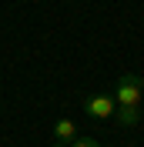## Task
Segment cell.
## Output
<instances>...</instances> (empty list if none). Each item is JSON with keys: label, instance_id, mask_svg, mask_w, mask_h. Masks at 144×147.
<instances>
[{"label": "cell", "instance_id": "5b68a950", "mask_svg": "<svg viewBox=\"0 0 144 147\" xmlns=\"http://www.w3.org/2000/svg\"><path fill=\"white\" fill-rule=\"evenodd\" d=\"M50 147H101L97 137H74L71 144H50Z\"/></svg>", "mask_w": 144, "mask_h": 147}, {"label": "cell", "instance_id": "7a4b0ae2", "mask_svg": "<svg viewBox=\"0 0 144 147\" xmlns=\"http://www.w3.org/2000/svg\"><path fill=\"white\" fill-rule=\"evenodd\" d=\"M84 114L94 120H111L117 114V104H114V94L111 90H101V94H90L84 97Z\"/></svg>", "mask_w": 144, "mask_h": 147}, {"label": "cell", "instance_id": "3957f363", "mask_svg": "<svg viewBox=\"0 0 144 147\" xmlns=\"http://www.w3.org/2000/svg\"><path fill=\"white\" fill-rule=\"evenodd\" d=\"M77 137V127H74L71 117H60L54 124V144H71V140Z\"/></svg>", "mask_w": 144, "mask_h": 147}, {"label": "cell", "instance_id": "277c9868", "mask_svg": "<svg viewBox=\"0 0 144 147\" xmlns=\"http://www.w3.org/2000/svg\"><path fill=\"white\" fill-rule=\"evenodd\" d=\"M141 120V107H117V124L121 127H134Z\"/></svg>", "mask_w": 144, "mask_h": 147}, {"label": "cell", "instance_id": "6da1fadb", "mask_svg": "<svg viewBox=\"0 0 144 147\" xmlns=\"http://www.w3.org/2000/svg\"><path fill=\"white\" fill-rule=\"evenodd\" d=\"M111 94H114V104H117V107H144V77H137V74H124Z\"/></svg>", "mask_w": 144, "mask_h": 147}]
</instances>
